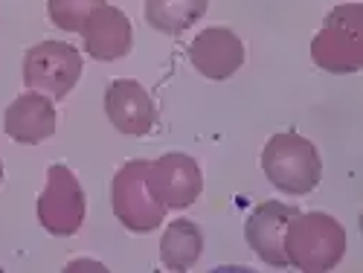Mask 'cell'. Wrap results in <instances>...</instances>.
<instances>
[{
  "label": "cell",
  "mask_w": 363,
  "mask_h": 273,
  "mask_svg": "<svg viewBox=\"0 0 363 273\" xmlns=\"http://www.w3.org/2000/svg\"><path fill=\"white\" fill-rule=\"evenodd\" d=\"M285 256L299 270H331L346 253V230L325 212H296L285 227Z\"/></svg>",
  "instance_id": "obj_1"
},
{
  "label": "cell",
  "mask_w": 363,
  "mask_h": 273,
  "mask_svg": "<svg viewBox=\"0 0 363 273\" xmlns=\"http://www.w3.org/2000/svg\"><path fill=\"white\" fill-rule=\"evenodd\" d=\"M262 169L270 184L288 195L314 192L323 177V160L317 145L294 131L267 140V145L262 148Z\"/></svg>",
  "instance_id": "obj_2"
},
{
  "label": "cell",
  "mask_w": 363,
  "mask_h": 273,
  "mask_svg": "<svg viewBox=\"0 0 363 273\" xmlns=\"http://www.w3.org/2000/svg\"><path fill=\"white\" fill-rule=\"evenodd\" d=\"M314 65L328 73H357L363 67V6L343 4L331 9L311 41Z\"/></svg>",
  "instance_id": "obj_3"
},
{
  "label": "cell",
  "mask_w": 363,
  "mask_h": 273,
  "mask_svg": "<svg viewBox=\"0 0 363 273\" xmlns=\"http://www.w3.org/2000/svg\"><path fill=\"white\" fill-rule=\"evenodd\" d=\"M148 160H131L113 174L111 204L113 216L131 233H151L166 218V206L148 189Z\"/></svg>",
  "instance_id": "obj_4"
},
{
  "label": "cell",
  "mask_w": 363,
  "mask_h": 273,
  "mask_svg": "<svg viewBox=\"0 0 363 273\" xmlns=\"http://www.w3.org/2000/svg\"><path fill=\"white\" fill-rule=\"evenodd\" d=\"M82 76V55L65 41H41L23 55V84L47 94L50 99H65Z\"/></svg>",
  "instance_id": "obj_5"
},
{
  "label": "cell",
  "mask_w": 363,
  "mask_h": 273,
  "mask_svg": "<svg viewBox=\"0 0 363 273\" xmlns=\"http://www.w3.org/2000/svg\"><path fill=\"white\" fill-rule=\"evenodd\" d=\"M38 221L47 233L52 235H73L79 233V227L84 224V189L79 184V177L62 166L55 163L47 169V186L44 192L38 195Z\"/></svg>",
  "instance_id": "obj_6"
},
{
  "label": "cell",
  "mask_w": 363,
  "mask_h": 273,
  "mask_svg": "<svg viewBox=\"0 0 363 273\" xmlns=\"http://www.w3.org/2000/svg\"><path fill=\"white\" fill-rule=\"evenodd\" d=\"M148 189L166 209H186L203 192V174L201 166L180 151H169L160 160L148 163L145 172Z\"/></svg>",
  "instance_id": "obj_7"
},
{
  "label": "cell",
  "mask_w": 363,
  "mask_h": 273,
  "mask_svg": "<svg viewBox=\"0 0 363 273\" xmlns=\"http://www.w3.org/2000/svg\"><path fill=\"white\" fill-rule=\"evenodd\" d=\"M105 111L119 134L145 137L157 123V108L148 90L134 79H116L105 90Z\"/></svg>",
  "instance_id": "obj_8"
},
{
  "label": "cell",
  "mask_w": 363,
  "mask_h": 273,
  "mask_svg": "<svg viewBox=\"0 0 363 273\" xmlns=\"http://www.w3.org/2000/svg\"><path fill=\"white\" fill-rule=\"evenodd\" d=\"M189 62L201 76L224 82L245 65V44L233 29L209 26L189 44Z\"/></svg>",
  "instance_id": "obj_9"
},
{
  "label": "cell",
  "mask_w": 363,
  "mask_h": 273,
  "mask_svg": "<svg viewBox=\"0 0 363 273\" xmlns=\"http://www.w3.org/2000/svg\"><path fill=\"white\" fill-rule=\"evenodd\" d=\"M296 212H299L296 206H288L282 201H264L250 212V218L245 224V238L262 262L274 267H288L282 241H285V227Z\"/></svg>",
  "instance_id": "obj_10"
},
{
  "label": "cell",
  "mask_w": 363,
  "mask_h": 273,
  "mask_svg": "<svg viewBox=\"0 0 363 273\" xmlns=\"http://www.w3.org/2000/svg\"><path fill=\"white\" fill-rule=\"evenodd\" d=\"M82 38H84V52L90 58H96V62H116V58L131 52L134 29L123 9L102 4L84 21Z\"/></svg>",
  "instance_id": "obj_11"
},
{
  "label": "cell",
  "mask_w": 363,
  "mask_h": 273,
  "mask_svg": "<svg viewBox=\"0 0 363 273\" xmlns=\"http://www.w3.org/2000/svg\"><path fill=\"white\" fill-rule=\"evenodd\" d=\"M55 105L47 94H21L4 113V128L15 143L35 145L55 134Z\"/></svg>",
  "instance_id": "obj_12"
},
{
  "label": "cell",
  "mask_w": 363,
  "mask_h": 273,
  "mask_svg": "<svg viewBox=\"0 0 363 273\" xmlns=\"http://www.w3.org/2000/svg\"><path fill=\"white\" fill-rule=\"evenodd\" d=\"M203 250V233L195 221L177 218L166 227L160 238V262L169 270H189L201 259Z\"/></svg>",
  "instance_id": "obj_13"
},
{
  "label": "cell",
  "mask_w": 363,
  "mask_h": 273,
  "mask_svg": "<svg viewBox=\"0 0 363 273\" xmlns=\"http://www.w3.org/2000/svg\"><path fill=\"white\" fill-rule=\"evenodd\" d=\"M209 0H145V21L163 35H180L203 18Z\"/></svg>",
  "instance_id": "obj_14"
},
{
  "label": "cell",
  "mask_w": 363,
  "mask_h": 273,
  "mask_svg": "<svg viewBox=\"0 0 363 273\" xmlns=\"http://www.w3.org/2000/svg\"><path fill=\"white\" fill-rule=\"evenodd\" d=\"M102 4L105 0H47V12L58 29H65V33H82L90 12L99 9Z\"/></svg>",
  "instance_id": "obj_15"
},
{
  "label": "cell",
  "mask_w": 363,
  "mask_h": 273,
  "mask_svg": "<svg viewBox=\"0 0 363 273\" xmlns=\"http://www.w3.org/2000/svg\"><path fill=\"white\" fill-rule=\"evenodd\" d=\"M0 177H4V163H0Z\"/></svg>",
  "instance_id": "obj_16"
}]
</instances>
